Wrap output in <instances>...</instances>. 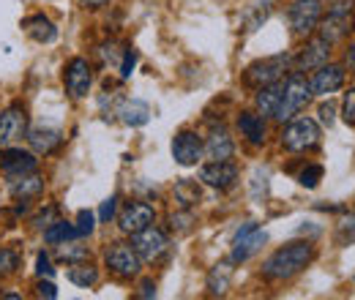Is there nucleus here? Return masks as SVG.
I'll use <instances>...</instances> for the list:
<instances>
[{"label": "nucleus", "mask_w": 355, "mask_h": 300, "mask_svg": "<svg viewBox=\"0 0 355 300\" xmlns=\"http://www.w3.org/2000/svg\"><path fill=\"white\" fill-rule=\"evenodd\" d=\"M320 39L328 44L342 42L353 30V0H334L328 6V17L320 19Z\"/></svg>", "instance_id": "3"}, {"label": "nucleus", "mask_w": 355, "mask_h": 300, "mask_svg": "<svg viewBox=\"0 0 355 300\" xmlns=\"http://www.w3.org/2000/svg\"><path fill=\"white\" fill-rule=\"evenodd\" d=\"M80 3H83L85 8H104L110 0H80Z\"/></svg>", "instance_id": "47"}, {"label": "nucleus", "mask_w": 355, "mask_h": 300, "mask_svg": "<svg viewBox=\"0 0 355 300\" xmlns=\"http://www.w3.org/2000/svg\"><path fill=\"white\" fill-rule=\"evenodd\" d=\"M0 170L11 177H19V175H28V172H36L39 170V159L36 153L31 150H22V148H14L8 145L3 153H0Z\"/></svg>", "instance_id": "12"}, {"label": "nucleus", "mask_w": 355, "mask_h": 300, "mask_svg": "<svg viewBox=\"0 0 355 300\" xmlns=\"http://www.w3.org/2000/svg\"><path fill=\"white\" fill-rule=\"evenodd\" d=\"M230 284H232V259L214 265V270L208 273V292L214 298H222L224 292L230 290Z\"/></svg>", "instance_id": "24"}, {"label": "nucleus", "mask_w": 355, "mask_h": 300, "mask_svg": "<svg viewBox=\"0 0 355 300\" xmlns=\"http://www.w3.org/2000/svg\"><path fill=\"white\" fill-rule=\"evenodd\" d=\"M36 273H39V276H46V279H52V276H55L52 259H49V254H46V252H42V254H39V259H36Z\"/></svg>", "instance_id": "41"}, {"label": "nucleus", "mask_w": 355, "mask_h": 300, "mask_svg": "<svg viewBox=\"0 0 355 300\" xmlns=\"http://www.w3.org/2000/svg\"><path fill=\"white\" fill-rule=\"evenodd\" d=\"M268 14H270V3H257L254 8H252V14L246 17V30H257L263 22L268 19Z\"/></svg>", "instance_id": "32"}, {"label": "nucleus", "mask_w": 355, "mask_h": 300, "mask_svg": "<svg viewBox=\"0 0 355 300\" xmlns=\"http://www.w3.org/2000/svg\"><path fill=\"white\" fill-rule=\"evenodd\" d=\"M25 136H28V145L33 148V153H39V156L55 153L60 148V142H63V134L58 129H52V126H33Z\"/></svg>", "instance_id": "19"}, {"label": "nucleus", "mask_w": 355, "mask_h": 300, "mask_svg": "<svg viewBox=\"0 0 355 300\" xmlns=\"http://www.w3.org/2000/svg\"><path fill=\"white\" fill-rule=\"evenodd\" d=\"M311 101V87L304 80V74H293L287 82H284V93H282V101H279V109L273 115L276 123H284V121H293L298 112H304Z\"/></svg>", "instance_id": "2"}, {"label": "nucleus", "mask_w": 355, "mask_h": 300, "mask_svg": "<svg viewBox=\"0 0 355 300\" xmlns=\"http://www.w3.org/2000/svg\"><path fill=\"white\" fill-rule=\"evenodd\" d=\"M331 58V44L325 39H309V42L301 46L298 58H295V69L304 74V71H317L320 66H325Z\"/></svg>", "instance_id": "14"}, {"label": "nucleus", "mask_w": 355, "mask_h": 300, "mask_svg": "<svg viewBox=\"0 0 355 300\" xmlns=\"http://www.w3.org/2000/svg\"><path fill=\"white\" fill-rule=\"evenodd\" d=\"M287 66H290V58H287V55H273V58H266V60H257V63H252V66L246 69L243 82L249 87H254V90H260V87H266V85H273V82H279V80L284 77Z\"/></svg>", "instance_id": "5"}, {"label": "nucleus", "mask_w": 355, "mask_h": 300, "mask_svg": "<svg viewBox=\"0 0 355 300\" xmlns=\"http://www.w3.org/2000/svg\"><path fill=\"white\" fill-rule=\"evenodd\" d=\"M336 109H334V104L331 101H325L322 107H320V121L325 123V126H334V121H336V115H334Z\"/></svg>", "instance_id": "43"}, {"label": "nucleus", "mask_w": 355, "mask_h": 300, "mask_svg": "<svg viewBox=\"0 0 355 300\" xmlns=\"http://www.w3.org/2000/svg\"><path fill=\"white\" fill-rule=\"evenodd\" d=\"M139 298H156V284H153V281H142Z\"/></svg>", "instance_id": "45"}, {"label": "nucleus", "mask_w": 355, "mask_h": 300, "mask_svg": "<svg viewBox=\"0 0 355 300\" xmlns=\"http://www.w3.org/2000/svg\"><path fill=\"white\" fill-rule=\"evenodd\" d=\"M153 218H156V211H153L148 202H129V205L121 211V215H118V224H121V229H123L126 235H134V232L150 227Z\"/></svg>", "instance_id": "16"}, {"label": "nucleus", "mask_w": 355, "mask_h": 300, "mask_svg": "<svg viewBox=\"0 0 355 300\" xmlns=\"http://www.w3.org/2000/svg\"><path fill=\"white\" fill-rule=\"evenodd\" d=\"M314 257V249H311L309 240H295V243H287L282 249H276L263 265V276L270 281H287L293 276H298Z\"/></svg>", "instance_id": "1"}, {"label": "nucleus", "mask_w": 355, "mask_h": 300, "mask_svg": "<svg viewBox=\"0 0 355 300\" xmlns=\"http://www.w3.org/2000/svg\"><path fill=\"white\" fill-rule=\"evenodd\" d=\"M17 267H19V254L14 249L0 246V276H11L17 273Z\"/></svg>", "instance_id": "31"}, {"label": "nucleus", "mask_w": 355, "mask_h": 300, "mask_svg": "<svg viewBox=\"0 0 355 300\" xmlns=\"http://www.w3.org/2000/svg\"><path fill=\"white\" fill-rule=\"evenodd\" d=\"M342 118L347 126H355V87H350L345 93V101H342Z\"/></svg>", "instance_id": "36"}, {"label": "nucleus", "mask_w": 355, "mask_h": 300, "mask_svg": "<svg viewBox=\"0 0 355 300\" xmlns=\"http://www.w3.org/2000/svg\"><path fill=\"white\" fill-rule=\"evenodd\" d=\"M71 238H80V232H77V227L74 224H69V221H55V224H49L44 229V240L49 246H58V243H63V240H71Z\"/></svg>", "instance_id": "27"}, {"label": "nucleus", "mask_w": 355, "mask_h": 300, "mask_svg": "<svg viewBox=\"0 0 355 300\" xmlns=\"http://www.w3.org/2000/svg\"><path fill=\"white\" fill-rule=\"evenodd\" d=\"M96 229V215L90 213V211H80L77 213V232L80 235H90Z\"/></svg>", "instance_id": "38"}, {"label": "nucleus", "mask_w": 355, "mask_h": 300, "mask_svg": "<svg viewBox=\"0 0 355 300\" xmlns=\"http://www.w3.org/2000/svg\"><path fill=\"white\" fill-rule=\"evenodd\" d=\"M118 115H121V121H123L126 126H145V123L150 121V107H148L142 98H129V101L121 104Z\"/></svg>", "instance_id": "23"}, {"label": "nucleus", "mask_w": 355, "mask_h": 300, "mask_svg": "<svg viewBox=\"0 0 355 300\" xmlns=\"http://www.w3.org/2000/svg\"><path fill=\"white\" fill-rule=\"evenodd\" d=\"M55 221H58V208H55V205H49L44 213H39L36 218H33V224H36L39 229H46V227L55 224Z\"/></svg>", "instance_id": "40"}, {"label": "nucleus", "mask_w": 355, "mask_h": 300, "mask_svg": "<svg viewBox=\"0 0 355 300\" xmlns=\"http://www.w3.org/2000/svg\"><path fill=\"white\" fill-rule=\"evenodd\" d=\"M8 194L19 202H28V200H36L44 194V177L39 172H28V175H19V177H11V186H8Z\"/></svg>", "instance_id": "18"}, {"label": "nucleus", "mask_w": 355, "mask_h": 300, "mask_svg": "<svg viewBox=\"0 0 355 300\" xmlns=\"http://www.w3.org/2000/svg\"><path fill=\"white\" fill-rule=\"evenodd\" d=\"M202 150H205V156H208L211 161H230L232 153H235V145H232L230 131L224 129V126L214 129L211 131V136L202 142Z\"/></svg>", "instance_id": "20"}, {"label": "nucleus", "mask_w": 355, "mask_h": 300, "mask_svg": "<svg viewBox=\"0 0 355 300\" xmlns=\"http://www.w3.org/2000/svg\"><path fill=\"white\" fill-rule=\"evenodd\" d=\"M69 281L77 284V287H83V290H88V287H93L98 281V267L85 265V262H77V265L69 267Z\"/></svg>", "instance_id": "28"}, {"label": "nucleus", "mask_w": 355, "mask_h": 300, "mask_svg": "<svg viewBox=\"0 0 355 300\" xmlns=\"http://www.w3.org/2000/svg\"><path fill=\"white\" fill-rule=\"evenodd\" d=\"M252 197L257 202H263L268 197V170H254V177H252Z\"/></svg>", "instance_id": "33"}, {"label": "nucleus", "mask_w": 355, "mask_h": 300, "mask_svg": "<svg viewBox=\"0 0 355 300\" xmlns=\"http://www.w3.org/2000/svg\"><path fill=\"white\" fill-rule=\"evenodd\" d=\"M132 249L139 254V259H145V262H156V259H162L164 254H167V249H170V238H167L162 229H156V227L150 224V227L134 232Z\"/></svg>", "instance_id": "8"}, {"label": "nucleus", "mask_w": 355, "mask_h": 300, "mask_svg": "<svg viewBox=\"0 0 355 300\" xmlns=\"http://www.w3.org/2000/svg\"><path fill=\"white\" fill-rule=\"evenodd\" d=\"M28 134V112L22 104H11L0 112V148L19 142Z\"/></svg>", "instance_id": "11"}, {"label": "nucleus", "mask_w": 355, "mask_h": 300, "mask_svg": "<svg viewBox=\"0 0 355 300\" xmlns=\"http://www.w3.org/2000/svg\"><path fill=\"white\" fill-rule=\"evenodd\" d=\"M287 14L295 36H311L322 19V0H293Z\"/></svg>", "instance_id": "7"}, {"label": "nucleus", "mask_w": 355, "mask_h": 300, "mask_svg": "<svg viewBox=\"0 0 355 300\" xmlns=\"http://www.w3.org/2000/svg\"><path fill=\"white\" fill-rule=\"evenodd\" d=\"M98 52H101L104 63H118V52H115V44H104Z\"/></svg>", "instance_id": "44"}, {"label": "nucleus", "mask_w": 355, "mask_h": 300, "mask_svg": "<svg viewBox=\"0 0 355 300\" xmlns=\"http://www.w3.org/2000/svg\"><path fill=\"white\" fill-rule=\"evenodd\" d=\"M238 129H241V134H243L252 145H263V142H266V118L257 115V112H241Z\"/></svg>", "instance_id": "22"}, {"label": "nucleus", "mask_w": 355, "mask_h": 300, "mask_svg": "<svg viewBox=\"0 0 355 300\" xmlns=\"http://www.w3.org/2000/svg\"><path fill=\"white\" fill-rule=\"evenodd\" d=\"M134 66H137V52L129 46V49L123 52V60H121V77H123V80H129V77H132Z\"/></svg>", "instance_id": "39"}, {"label": "nucleus", "mask_w": 355, "mask_h": 300, "mask_svg": "<svg viewBox=\"0 0 355 300\" xmlns=\"http://www.w3.org/2000/svg\"><path fill=\"white\" fill-rule=\"evenodd\" d=\"M268 243V232L257 221H246L232 238V262L252 259Z\"/></svg>", "instance_id": "6"}, {"label": "nucleus", "mask_w": 355, "mask_h": 300, "mask_svg": "<svg viewBox=\"0 0 355 300\" xmlns=\"http://www.w3.org/2000/svg\"><path fill=\"white\" fill-rule=\"evenodd\" d=\"M194 227V213L189 211V208H183L180 213H173L170 215V229L178 232V235H183V232H189Z\"/></svg>", "instance_id": "30"}, {"label": "nucleus", "mask_w": 355, "mask_h": 300, "mask_svg": "<svg viewBox=\"0 0 355 300\" xmlns=\"http://www.w3.org/2000/svg\"><path fill=\"white\" fill-rule=\"evenodd\" d=\"M202 139L194 134V131L183 129L175 134L173 139V159H175L180 167H194L200 159H202Z\"/></svg>", "instance_id": "13"}, {"label": "nucleus", "mask_w": 355, "mask_h": 300, "mask_svg": "<svg viewBox=\"0 0 355 300\" xmlns=\"http://www.w3.org/2000/svg\"><path fill=\"white\" fill-rule=\"evenodd\" d=\"M104 259H107V267L118 279H134L139 273V267H142V259L132 249V243H115V246H110Z\"/></svg>", "instance_id": "9"}, {"label": "nucleus", "mask_w": 355, "mask_h": 300, "mask_svg": "<svg viewBox=\"0 0 355 300\" xmlns=\"http://www.w3.org/2000/svg\"><path fill=\"white\" fill-rule=\"evenodd\" d=\"M118 213V197H110V200H104L101 202V211H98V221L101 224H110L112 218Z\"/></svg>", "instance_id": "37"}, {"label": "nucleus", "mask_w": 355, "mask_h": 300, "mask_svg": "<svg viewBox=\"0 0 355 300\" xmlns=\"http://www.w3.org/2000/svg\"><path fill=\"white\" fill-rule=\"evenodd\" d=\"M25 30H28V36H31L33 42H39V44L55 42V36H58L55 25L46 19L44 14H36V17H31V19L25 22Z\"/></svg>", "instance_id": "25"}, {"label": "nucleus", "mask_w": 355, "mask_h": 300, "mask_svg": "<svg viewBox=\"0 0 355 300\" xmlns=\"http://www.w3.org/2000/svg\"><path fill=\"white\" fill-rule=\"evenodd\" d=\"M320 136L322 131L317 126V121L311 118H298L293 121L284 134H282V145L290 150V153H306V150H314L320 145Z\"/></svg>", "instance_id": "4"}, {"label": "nucleus", "mask_w": 355, "mask_h": 300, "mask_svg": "<svg viewBox=\"0 0 355 300\" xmlns=\"http://www.w3.org/2000/svg\"><path fill=\"white\" fill-rule=\"evenodd\" d=\"M55 257L60 259V262H66V265H77V262H85V259L90 257V252H88V246L77 243V238H71V240L58 243Z\"/></svg>", "instance_id": "26"}, {"label": "nucleus", "mask_w": 355, "mask_h": 300, "mask_svg": "<svg viewBox=\"0 0 355 300\" xmlns=\"http://www.w3.org/2000/svg\"><path fill=\"white\" fill-rule=\"evenodd\" d=\"M175 200L180 202V208H194L200 202V186L194 180H178L175 183Z\"/></svg>", "instance_id": "29"}, {"label": "nucleus", "mask_w": 355, "mask_h": 300, "mask_svg": "<svg viewBox=\"0 0 355 300\" xmlns=\"http://www.w3.org/2000/svg\"><path fill=\"white\" fill-rule=\"evenodd\" d=\"M342 85H345V69L336 66V63L320 66L314 71V77L309 80L311 96H331V93H336Z\"/></svg>", "instance_id": "15"}, {"label": "nucleus", "mask_w": 355, "mask_h": 300, "mask_svg": "<svg viewBox=\"0 0 355 300\" xmlns=\"http://www.w3.org/2000/svg\"><path fill=\"white\" fill-rule=\"evenodd\" d=\"M36 295H39V298H46V300H55L58 298V290H55V284H52V281H39Z\"/></svg>", "instance_id": "42"}, {"label": "nucleus", "mask_w": 355, "mask_h": 300, "mask_svg": "<svg viewBox=\"0 0 355 300\" xmlns=\"http://www.w3.org/2000/svg\"><path fill=\"white\" fill-rule=\"evenodd\" d=\"M339 240L342 243H353L355 240V213H347L339 221Z\"/></svg>", "instance_id": "35"}, {"label": "nucleus", "mask_w": 355, "mask_h": 300, "mask_svg": "<svg viewBox=\"0 0 355 300\" xmlns=\"http://www.w3.org/2000/svg\"><path fill=\"white\" fill-rule=\"evenodd\" d=\"M320 180H322V167H320V164H309L306 170L298 175V183H301L304 188H317Z\"/></svg>", "instance_id": "34"}, {"label": "nucleus", "mask_w": 355, "mask_h": 300, "mask_svg": "<svg viewBox=\"0 0 355 300\" xmlns=\"http://www.w3.org/2000/svg\"><path fill=\"white\" fill-rule=\"evenodd\" d=\"M345 66L350 69V74H355V44H350L345 52Z\"/></svg>", "instance_id": "46"}, {"label": "nucleus", "mask_w": 355, "mask_h": 300, "mask_svg": "<svg viewBox=\"0 0 355 300\" xmlns=\"http://www.w3.org/2000/svg\"><path fill=\"white\" fill-rule=\"evenodd\" d=\"M63 82L71 98H85L93 85V69L85 58H71L63 69Z\"/></svg>", "instance_id": "10"}, {"label": "nucleus", "mask_w": 355, "mask_h": 300, "mask_svg": "<svg viewBox=\"0 0 355 300\" xmlns=\"http://www.w3.org/2000/svg\"><path fill=\"white\" fill-rule=\"evenodd\" d=\"M282 93H284V82H273V85H266L257 90V98H254V107L263 118H273L276 109H279V101H282Z\"/></svg>", "instance_id": "21"}, {"label": "nucleus", "mask_w": 355, "mask_h": 300, "mask_svg": "<svg viewBox=\"0 0 355 300\" xmlns=\"http://www.w3.org/2000/svg\"><path fill=\"white\" fill-rule=\"evenodd\" d=\"M200 180L205 186H211V188H219V191L232 188L235 180H238V167L230 164V161H211V164H205L200 170Z\"/></svg>", "instance_id": "17"}]
</instances>
